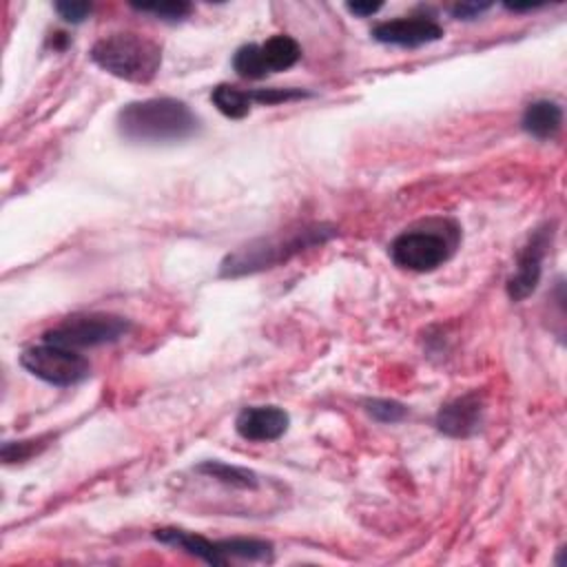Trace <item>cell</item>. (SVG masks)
<instances>
[{
	"instance_id": "2",
	"label": "cell",
	"mask_w": 567,
	"mask_h": 567,
	"mask_svg": "<svg viewBox=\"0 0 567 567\" xmlns=\"http://www.w3.org/2000/svg\"><path fill=\"white\" fill-rule=\"evenodd\" d=\"M199 120L186 102L175 97H148L128 102L117 113V131L135 144L182 142L197 133Z\"/></svg>"
},
{
	"instance_id": "4",
	"label": "cell",
	"mask_w": 567,
	"mask_h": 567,
	"mask_svg": "<svg viewBox=\"0 0 567 567\" xmlns=\"http://www.w3.org/2000/svg\"><path fill=\"white\" fill-rule=\"evenodd\" d=\"M89 55L102 71L133 84H148L162 66V47L133 31L100 38Z\"/></svg>"
},
{
	"instance_id": "15",
	"label": "cell",
	"mask_w": 567,
	"mask_h": 567,
	"mask_svg": "<svg viewBox=\"0 0 567 567\" xmlns=\"http://www.w3.org/2000/svg\"><path fill=\"white\" fill-rule=\"evenodd\" d=\"M210 102L215 104V109L230 117V120H241L250 113V97H248V89H239L233 84H217L210 91Z\"/></svg>"
},
{
	"instance_id": "5",
	"label": "cell",
	"mask_w": 567,
	"mask_h": 567,
	"mask_svg": "<svg viewBox=\"0 0 567 567\" xmlns=\"http://www.w3.org/2000/svg\"><path fill=\"white\" fill-rule=\"evenodd\" d=\"M153 538L177 547L208 565H226L230 558L241 560H272V543L261 538H221L210 540L202 534L179 529V527H157L153 529Z\"/></svg>"
},
{
	"instance_id": "20",
	"label": "cell",
	"mask_w": 567,
	"mask_h": 567,
	"mask_svg": "<svg viewBox=\"0 0 567 567\" xmlns=\"http://www.w3.org/2000/svg\"><path fill=\"white\" fill-rule=\"evenodd\" d=\"M492 4H487V2H458V4H454L450 11H452V16L456 18V20H474V18H478L483 11H487Z\"/></svg>"
},
{
	"instance_id": "16",
	"label": "cell",
	"mask_w": 567,
	"mask_h": 567,
	"mask_svg": "<svg viewBox=\"0 0 567 567\" xmlns=\"http://www.w3.org/2000/svg\"><path fill=\"white\" fill-rule=\"evenodd\" d=\"M131 7L135 11L153 13L155 18L168 20V22L184 20L193 11V4L190 2H182V0H171V2H131Z\"/></svg>"
},
{
	"instance_id": "21",
	"label": "cell",
	"mask_w": 567,
	"mask_h": 567,
	"mask_svg": "<svg viewBox=\"0 0 567 567\" xmlns=\"http://www.w3.org/2000/svg\"><path fill=\"white\" fill-rule=\"evenodd\" d=\"M383 4L381 2H348L346 9L359 18H368V16H374Z\"/></svg>"
},
{
	"instance_id": "1",
	"label": "cell",
	"mask_w": 567,
	"mask_h": 567,
	"mask_svg": "<svg viewBox=\"0 0 567 567\" xmlns=\"http://www.w3.org/2000/svg\"><path fill=\"white\" fill-rule=\"evenodd\" d=\"M334 235L337 230L332 224L315 221V224H301L288 230H279L268 237H257L239 246L237 250L228 252L219 264V275L228 279H237L244 275H255V272L275 268L308 248L323 246Z\"/></svg>"
},
{
	"instance_id": "13",
	"label": "cell",
	"mask_w": 567,
	"mask_h": 567,
	"mask_svg": "<svg viewBox=\"0 0 567 567\" xmlns=\"http://www.w3.org/2000/svg\"><path fill=\"white\" fill-rule=\"evenodd\" d=\"M520 126L536 140H551L563 126V106L554 100H534L525 106Z\"/></svg>"
},
{
	"instance_id": "6",
	"label": "cell",
	"mask_w": 567,
	"mask_h": 567,
	"mask_svg": "<svg viewBox=\"0 0 567 567\" xmlns=\"http://www.w3.org/2000/svg\"><path fill=\"white\" fill-rule=\"evenodd\" d=\"M131 330L128 319L111 312H78L62 319L55 328L42 334V341L58 343L71 350L95 348L120 341Z\"/></svg>"
},
{
	"instance_id": "7",
	"label": "cell",
	"mask_w": 567,
	"mask_h": 567,
	"mask_svg": "<svg viewBox=\"0 0 567 567\" xmlns=\"http://www.w3.org/2000/svg\"><path fill=\"white\" fill-rule=\"evenodd\" d=\"M20 365L35 379L58 388L78 385L91 374V363L86 357H82L78 350L49 341L27 348L20 354Z\"/></svg>"
},
{
	"instance_id": "11",
	"label": "cell",
	"mask_w": 567,
	"mask_h": 567,
	"mask_svg": "<svg viewBox=\"0 0 567 567\" xmlns=\"http://www.w3.org/2000/svg\"><path fill=\"white\" fill-rule=\"evenodd\" d=\"M290 416L279 405H248L235 419V430L244 441L270 443L286 434Z\"/></svg>"
},
{
	"instance_id": "3",
	"label": "cell",
	"mask_w": 567,
	"mask_h": 567,
	"mask_svg": "<svg viewBox=\"0 0 567 567\" xmlns=\"http://www.w3.org/2000/svg\"><path fill=\"white\" fill-rule=\"evenodd\" d=\"M461 244V226L452 217H427L390 241L394 266L410 272H432L452 259Z\"/></svg>"
},
{
	"instance_id": "12",
	"label": "cell",
	"mask_w": 567,
	"mask_h": 567,
	"mask_svg": "<svg viewBox=\"0 0 567 567\" xmlns=\"http://www.w3.org/2000/svg\"><path fill=\"white\" fill-rule=\"evenodd\" d=\"M434 423L439 432L452 439H467L478 432L483 423V401L478 392H467L441 405Z\"/></svg>"
},
{
	"instance_id": "10",
	"label": "cell",
	"mask_w": 567,
	"mask_h": 567,
	"mask_svg": "<svg viewBox=\"0 0 567 567\" xmlns=\"http://www.w3.org/2000/svg\"><path fill=\"white\" fill-rule=\"evenodd\" d=\"M370 33L381 44L414 49V47H423L441 40L443 27L432 16L416 13V16H399L392 20H383L374 24Z\"/></svg>"
},
{
	"instance_id": "14",
	"label": "cell",
	"mask_w": 567,
	"mask_h": 567,
	"mask_svg": "<svg viewBox=\"0 0 567 567\" xmlns=\"http://www.w3.org/2000/svg\"><path fill=\"white\" fill-rule=\"evenodd\" d=\"M197 474L206 476V478H213L226 487H233V489H248V492H255L259 487V474L248 470V467H241V465H233V463H224V461H202L197 467H195Z\"/></svg>"
},
{
	"instance_id": "19",
	"label": "cell",
	"mask_w": 567,
	"mask_h": 567,
	"mask_svg": "<svg viewBox=\"0 0 567 567\" xmlns=\"http://www.w3.org/2000/svg\"><path fill=\"white\" fill-rule=\"evenodd\" d=\"M91 4L89 2H55V11H58V16L62 18V20H66V22H73V24H78V22H82V20H86L89 18V13H91Z\"/></svg>"
},
{
	"instance_id": "18",
	"label": "cell",
	"mask_w": 567,
	"mask_h": 567,
	"mask_svg": "<svg viewBox=\"0 0 567 567\" xmlns=\"http://www.w3.org/2000/svg\"><path fill=\"white\" fill-rule=\"evenodd\" d=\"M47 439L38 436V439H27V441H7L2 445V461L4 463H18V461H27L29 456L38 454L47 443Z\"/></svg>"
},
{
	"instance_id": "17",
	"label": "cell",
	"mask_w": 567,
	"mask_h": 567,
	"mask_svg": "<svg viewBox=\"0 0 567 567\" xmlns=\"http://www.w3.org/2000/svg\"><path fill=\"white\" fill-rule=\"evenodd\" d=\"M365 410L379 423H399L408 414V408L394 399H370L365 401Z\"/></svg>"
},
{
	"instance_id": "9",
	"label": "cell",
	"mask_w": 567,
	"mask_h": 567,
	"mask_svg": "<svg viewBox=\"0 0 567 567\" xmlns=\"http://www.w3.org/2000/svg\"><path fill=\"white\" fill-rule=\"evenodd\" d=\"M551 237H554V226L545 224L536 228L529 235L527 244L520 248L516 257V270L507 279V297L512 301H523L536 290L543 275V259L547 255V248L551 246Z\"/></svg>"
},
{
	"instance_id": "8",
	"label": "cell",
	"mask_w": 567,
	"mask_h": 567,
	"mask_svg": "<svg viewBox=\"0 0 567 567\" xmlns=\"http://www.w3.org/2000/svg\"><path fill=\"white\" fill-rule=\"evenodd\" d=\"M301 58V47L292 35L275 33L261 44H244L233 55V69L239 78L261 80L270 73L295 66Z\"/></svg>"
}]
</instances>
